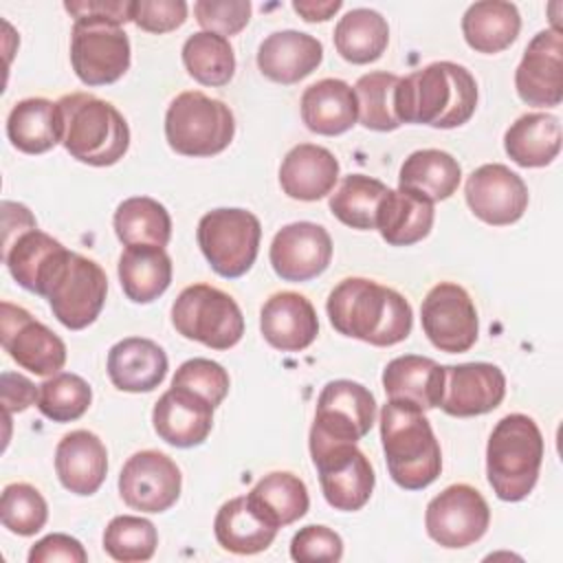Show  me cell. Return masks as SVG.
Here are the masks:
<instances>
[{
    "label": "cell",
    "mask_w": 563,
    "mask_h": 563,
    "mask_svg": "<svg viewBox=\"0 0 563 563\" xmlns=\"http://www.w3.org/2000/svg\"><path fill=\"white\" fill-rule=\"evenodd\" d=\"M92 402L90 385L73 372H57L40 385L37 409L53 422H73L81 418Z\"/></svg>",
    "instance_id": "obj_43"
},
{
    "label": "cell",
    "mask_w": 563,
    "mask_h": 563,
    "mask_svg": "<svg viewBox=\"0 0 563 563\" xmlns=\"http://www.w3.org/2000/svg\"><path fill=\"white\" fill-rule=\"evenodd\" d=\"M196 240L209 266L220 277L235 279L257 260L262 224L257 216L246 209L220 207L200 218Z\"/></svg>",
    "instance_id": "obj_10"
},
{
    "label": "cell",
    "mask_w": 563,
    "mask_h": 563,
    "mask_svg": "<svg viewBox=\"0 0 563 563\" xmlns=\"http://www.w3.org/2000/svg\"><path fill=\"white\" fill-rule=\"evenodd\" d=\"M7 136L24 154H44L62 143V119L57 101L31 97L18 101L7 117Z\"/></svg>",
    "instance_id": "obj_33"
},
{
    "label": "cell",
    "mask_w": 563,
    "mask_h": 563,
    "mask_svg": "<svg viewBox=\"0 0 563 563\" xmlns=\"http://www.w3.org/2000/svg\"><path fill=\"white\" fill-rule=\"evenodd\" d=\"M183 64L198 84L224 86L235 73L233 46L218 33L198 31L183 44Z\"/></svg>",
    "instance_id": "obj_41"
},
{
    "label": "cell",
    "mask_w": 563,
    "mask_h": 563,
    "mask_svg": "<svg viewBox=\"0 0 563 563\" xmlns=\"http://www.w3.org/2000/svg\"><path fill=\"white\" fill-rule=\"evenodd\" d=\"M158 545V532L150 519L136 515H119L103 530V550L121 563L147 561Z\"/></svg>",
    "instance_id": "obj_44"
},
{
    "label": "cell",
    "mask_w": 563,
    "mask_h": 563,
    "mask_svg": "<svg viewBox=\"0 0 563 563\" xmlns=\"http://www.w3.org/2000/svg\"><path fill=\"white\" fill-rule=\"evenodd\" d=\"M114 231L123 246H167L172 238L169 211L150 196L125 198L114 211Z\"/></svg>",
    "instance_id": "obj_39"
},
{
    "label": "cell",
    "mask_w": 563,
    "mask_h": 563,
    "mask_svg": "<svg viewBox=\"0 0 563 563\" xmlns=\"http://www.w3.org/2000/svg\"><path fill=\"white\" fill-rule=\"evenodd\" d=\"M2 260L11 277L24 288L42 297L44 286L66 253V246L53 235L37 229L33 213L20 202H2Z\"/></svg>",
    "instance_id": "obj_7"
},
{
    "label": "cell",
    "mask_w": 563,
    "mask_h": 563,
    "mask_svg": "<svg viewBox=\"0 0 563 563\" xmlns=\"http://www.w3.org/2000/svg\"><path fill=\"white\" fill-rule=\"evenodd\" d=\"M339 180V161L328 147L299 143L279 165L282 191L292 200L314 202L328 196Z\"/></svg>",
    "instance_id": "obj_26"
},
{
    "label": "cell",
    "mask_w": 563,
    "mask_h": 563,
    "mask_svg": "<svg viewBox=\"0 0 563 563\" xmlns=\"http://www.w3.org/2000/svg\"><path fill=\"white\" fill-rule=\"evenodd\" d=\"M2 526L20 537H31L46 526L48 506L42 493L24 482L7 484L0 499Z\"/></svg>",
    "instance_id": "obj_45"
},
{
    "label": "cell",
    "mask_w": 563,
    "mask_h": 563,
    "mask_svg": "<svg viewBox=\"0 0 563 563\" xmlns=\"http://www.w3.org/2000/svg\"><path fill=\"white\" fill-rule=\"evenodd\" d=\"M268 260L284 282L314 279L330 266L332 238L317 222H290L275 233Z\"/></svg>",
    "instance_id": "obj_20"
},
{
    "label": "cell",
    "mask_w": 563,
    "mask_h": 563,
    "mask_svg": "<svg viewBox=\"0 0 563 563\" xmlns=\"http://www.w3.org/2000/svg\"><path fill=\"white\" fill-rule=\"evenodd\" d=\"M194 13L202 31L218 33L222 37L238 35L251 20L249 0H198Z\"/></svg>",
    "instance_id": "obj_47"
},
{
    "label": "cell",
    "mask_w": 563,
    "mask_h": 563,
    "mask_svg": "<svg viewBox=\"0 0 563 563\" xmlns=\"http://www.w3.org/2000/svg\"><path fill=\"white\" fill-rule=\"evenodd\" d=\"M108 292L106 271L90 257L68 251L55 264L44 295L55 319L68 330H84L99 317Z\"/></svg>",
    "instance_id": "obj_8"
},
{
    "label": "cell",
    "mask_w": 563,
    "mask_h": 563,
    "mask_svg": "<svg viewBox=\"0 0 563 563\" xmlns=\"http://www.w3.org/2000/svg\"><path fill=\"white\" fill-rule=\"evenodd\" d=\"M334 48L350 64L376 62L389 42L387 20L374 9H352L334 26Z\"/></svg>",
    "instance_id": "obj_38"
},
{
    "label": "cell",
    "mask_w": 563,
    "mask_h": 563,
    "mask_svg": "<svg viewBox=\"0 0 563 563\" xmlns=\"http://www.w3.org/2000/svg\"><path fill=\"white\" fill-rule=\"evenodd\" d=\"M55 471L62 486L75 495H92L108 473L106 444L88 429L66 433L55 449Z\"/></svg>",
    "instance_id": "obj_25"
},
{
    "label": "cell",
    "mask_w": 563,
    "mask_h": 563,
    "mask_svg": "<svg viewBox=\"0 0 563 563\" xmlns=\"http://www.w3.org/2000/svg\"><path fill=\"white\" fill-rule=\"evenodd\" d=\"M506 396L504 372L484 361L444 365L440 409L455 418L482 416L501 405Z\"/></svg>",
    "instance_id": "obj_21"
},
{
    "label": "cell",
    "mask_w": 563,
    "mask_h": 563,
    "mask_svg": "<svg viewBox=\"0 0 563 563\" xmlns=\"http://www.w3.org/2000/svg\"><path fill=\"white\" fill-rule=\"evenodd\" d=\"M301 119L314 134L336 136L358 121L354 88L334 77L310 84L301 95Z\"/></svg>",
    "instance_id": "obj_28"
},
{
    "label": "cell",
    "mask_w": 563,
    "mask_h": 563,
    "mask_svg": "<svg viewBox=\"0 0 563 563\" xmlns=\"http://www.w3.org/2000/svg\"><path fill=\"white\" fill-rule=\"evenodd\" d=\"M515 88L523 103L554 108L563 101V35L556 29L539 31L526 46L515 70Z\"/></svg>",
    "instance_id": "obj_19"
},
{
    "label": "cell",
    "mask_w": 563,
    "mask_h": 563,
    "mask_svg": "<svg viewBox=\"0 0 563 563\" xmlns=\"http://www.w3.org/2000/svg\"><path fill=\"white\" fill-rule=\"evenodd\" d=\"M389 187L378 178L365 174H350L341 180L339 189L330 196L332 216L350 229H376V216Z\"/></svg>",
    "instance_id": "obj_40"
},
{
    "label": "cell",
    "mask_w": 563,
    "mask_h": 563,
    "mask_svg": "<svg viewBox=\"0 0 563 563\" xmlns=\"http://www.w3.org/2000/svg\"><path fill=\"white\" fill-rule=\"evenodd\" d=\"M490 526V508L468 484H451L427 504V534L442 548H466L479 541Z\"/></svg>",
    "instance_id": "obj_14"
},
{
    "label": "cell",
    "mask_w": 563,
    "mask_h": 563,
    "mask_svg": "<svg viewBox=\"0 0 563 563\" xmlns=\"http://www.w3.org/2000/svg\"><path fill=\"white\" fill-rule=\"evenodd\" d=\"M0 341L22 369L37 376H53L66 363L64 341L29 310L9 301H2Z\"/></svg>",
    "instance_id": "obj_16"
},
{
    "label": "cell",
    "mask_w": 563,
    "mask_h": 563,
    "mask_svg": "<svg viewBox=\"0 0 563 563\" xmlns=\"http://www.w3.org/2000/svg\"><path fill=\"white\" fill-rule=\"evenodd\" d=\"M216 541L222 550L233 554H257L264 552L277 537V528L264 521L246 495L224 501L213 519Z\"/></svg>",
    "instance_id": "obj_36"
},
{
    "label": "cell",
    "mask_w": 563,
    "mask_h": 563,
    "mask_svg": "<svg viewBox=\"0 0 563 563\" xmlns=\"http://www.w3.org/2000/svg\"><path fill=\"white\" fill-rule=\"evenodd\" d=\"M183 475L176 462L154 449L136 451L119 473L121 499L141 512H165L180 497Z\"/></svg>",
    "instance_id": "obj_17"
},
{
    "label": "cell",
    "mask_w": 563,
    "mask_h": 563,
    "mask_svg": "<svg viewBox=\"0 0 563 563\" xmlns=\"http://www.w3.org/2000/svg\"><path fill=\"white\" fill-rule=\"evenodd\" d=\"M462 167L442 150L411 152L398 172V189L411 191L429 202H440L457 191Z\"/></svg>",
    "instance_id": "obj_31"
},
{
    "label": "cell",
    "mask_w": 563,
    "mask_h": 563,
    "mask_svg": "<svg viewBox=\"0 0 563 563\" xmlns=\"http://www.w3.org/2000/svg\"><path fill=\"white\" fill-rule=\"evenodd\" d=\"M130 40L123 24L97 13L75 15L70 64L81 84H114L130 68Z\"/></svg>",
    "instance_id": "obj_11"
},
{
    "label": "cell",
    "mask_w": 563,
    "mask_h": 563,
    "mask_svg": "<svg viewBox=\"0 0 563 563\" xmlns=\"http://www.w3.org/2000/svg\"><path fill=\"white\" fill-rule=\"evenodd\" d=\"M229 383H231L229 374L220 363H216L211 358H200V356L185 361L172 378L174 387H185V389L198 394L213 409L227 398Z\"/></svg>",
    "instance_id": "obj_46"
},
{
    "label": "cell",
    "mask_w": 563,
    "mask_h": 563,
    "mask_svg": "<svg viewBox=\"0 0 563 563\" xmlns=\"http://www.w3.org/2000/svg\"><path fill=\"white\" fill-rule=\"evenodd\" d=\"M253 510L273 528H284L299 521L310 506L306 484L288 471H273L264 475L246 495Z\"/></svg>",
    "instance_id": "obj_37"
},
{
    "label": "cell",
    "mask_w": 563,
    "mask_h": 563,
    "mask_svg": "<svg viewBox=\"0 0 563 563\" xmlns=\"http://www.w3.org/2000/svg\"><path fill=\"white\" fill-rule=\"evenodd\" d=\"M156 435L178 449L202 444L213 427V407L185 387H169L152 409Z\"/></svg>",
    "instance_id": "obj_22"
},
{
    "label": "cell",
    "mask_w": 563,
    "mask_h": 563,
    "mask_svg": "<svg viewBox=\"0 0 563 563\" xmlns=\"http://www.w3.org/2000/svg\"><path fill=\"white\" fill-rule=\"evenodd\" d=\"M172 323L178 334L211 350H229L244 334V317L238 301L209 284L180 290L172 306Z\"/></svg>",
    "instance_id": "obj_9"
},
{
    "label": "cell",
    "mask_w": 563,
    "mask_h": 563,
    "mask_svg": "<svg viewBox=\"0 0 563 563\" xmlns=\"http://www.w3.org/2000/svg\"><path fill=\"white\" fill-rule=\"evenodd\" d=\"M64 9L75 18L81 13H97L117 20L119 24L132 22L134 0H66Z\"/></svg>",
    "instance_id": "obj_52"
},
{
    "label": "cell",
    "mask_w": 563,
    "mask_h": 563,
    "mask_svg": "<svg viewBox=\"0 0 563 563\" xmlns=\"http://www.w3.org/2000/svg\"><path fill=\"white\" fill-rule=\"evenodd\" d=\"M0 396L4 416H11L13 411H24L31 405L37 402L40 387H35L26 376L15 372H2L0 376Z\"/></svg>",
    "instance_id": "obj_51"
},
{
    "label": "cell",
    "mask_w": 563,
    "mask_h": 563,
    "mask_svg": "<svg viewBox=\"0 0 563 563\" xmlns=\"http://www.w3.org/2000/svg\"><path fill=\"white\" fill-rule=\"evenodd\" d=\"M235 134L231 108L200 90L172 99L165 112V139L183 156H213L229 147Z\"/></svg>",
    "instance_id": "obj_6"
},
{
    "label": "cell",
    "mask_w": 563,
    "mask_h": 563,
    "mask_svg": "<svg viewBox=\"0 0 563 563\" xmlns=\"http://www.w3.org/2000/svg\"><path fill=\"white\" fill-rule=\"evenodd\" d=\"M51 561H66V563H86L88 554L84 545L64 532H53L40 539L29 550V563H51Z\"/></svg>",
    "instance_id": "obj_50"
},
{
    "label": "cell",
    "mask_w": 563,
    "mask_h": 563,
    "mask_svg": "<svg viewBox=\"0 0 563 563\" xmlns=\"http://www.w3.org/2000/svg\"><path fill=\"white\" fill-rule=\"evenodd\" d=\"M420 321L431 345L442 352H468L477 341V310L471 295L460 284H435L422 299Z\"/></svg>",
    "instance_id": "obj_15"
},
{
    "label": "cell",
    "mask_w": 563,
    "mask_h": 563,
    "mask_svg": "<svg viewBox=\"0 0 563 563\" xmlns=\"http://www.w3.org/2000/svg\"><path fill=\"white\" fill-rule=\"evenodd\" d=\"M325 310L339 334L376 347L405 341L413 325L409 301L398 290L365 277L339 282L328 295Z\"/></svg>",
    "instance_id": "obj_1"
},
{
    "label": "cell",
    "mask_w": 563,
    "mask_h": 563,
    "mask_svg": "<svg viewBox=\"0 0 563 563\" xmlns=\"http://www.w3.org/2000/svg\"><path fill=\"white\" fill-rule=\"evenodd\" d=\"M464 196L473 216L493 227L512 224L528 209V187L523 178L501 163L477 167L466 178Z\"/></svg>",
    "instance_id": "obj_18"
},
{
    "label": "cell",
    "mask_w": 563,
    "mask_h": 563,
    "mask_svg": "<svg viewBox=\"0 0 563 563\" xmlns=\"http://www.w3.org/2000/svg\"><path fill=\"white\" fill-rule=\"evenodd\" d=\"M504 150L519 167H545L561 152V123L548 112L521 114L504 134Z\"/></svg>",
    "instance_id": "obj_30"
},
{
    "label": "cell",
    "mask_w": 563,
    "mask_h": 563,
    "mask_svg": "<svg viewBox=\"0 0 563 563\" xmlns=\"http://www.w3.org/2000/svg\"><path fill=\"white\" fill-rule=\"evenodd\" d=\"M117 271L125 297L134 303H152L172 284V257L163 246H125Z\"/></svg>",
    "instance_id": "obj_34"
},
{
    "label": "cell",
    "mask_w": 563,
    "mask_h": 563,
    "mask_svg": "<svg viewBox=\"0 0 563 563\" xmlns=\"http://www.w3.org/2000/svg\"><path fill=\"white\" fill-rule=\"evenodd\" d=\"M444 385V365L429 356L405 354L391 358L383 369V387L389 400H405L416 407H440Z\"/></svg>",
    "instance_id": "obj_29"
},
{
    "label": "cell",
    "mask_w": 563,
    "mask_h": 563,
    "mask_svg": "<svg viewBox=\"0 0 563 563\" xmlns=\"http://www.w3.org/2000/svg\"><path fill=\"white\" fill-rule=\"evenodd\" d=\"M167 374L165 350L143 336L117 341L108 352V376L121 391L141 394L156 389Z\"/></svg>",
    "instance_id": "obj_27"
},
{
    "label": "cell",
    "mask_w": 563,
    "mask_h": 563,
    "mask_svg": "<svg viewBox=\"0 0 563 563\" xmlns=\"http://www.w3.org/2000/svg\"><path fill=\"white\" fill-rule=\"evenodd\" d=\"M521 31V15L512 2L482 0L473 2L462 18V35L477 53L506 51Z\"/></svg>",
    "instance_id": "obj_32"
},
{
    "label": "cell",
    "mask_w": 563,
    "mask_h": 563,
    "mask_svg": "<svg viewBox=\"0 0 563 563\" xmlns=\"http://www.w3.org/2000/svg\"><path fill=\"white\" fill-rule=\"evenodd\" d=\"M187 20L183 0H134L132 22L147 33H169Z\"/></svg>",
    "instance_id": "obj_49"
},
{
    "label": "cell",
    "mask_w": 563,
    "mask_h": 563,
    "mask_svg": "<svg viewBox=\"0 0 563 563\" xmlns=\"http://www.w3.org/2000/svg\"><path fill=\"white\" fill-rule=\"evenodd\" d=\"M341 7H343L341 0H328V2L295 0V2H292V9H295L306 22H325V20H330Z\"/></svg>",
    "instance_id": "obj_53"
},
{
    "label": "cell",
    "mask_w": 563,
    "mask_h": 563,
    "mask_svg": "<svg viewBox=\"0 0 563 563\" xmlns=\"http://www.w3.org/2000/svg\"><path fill=\"white\" fill-rule=\"evenodd\" d=\"M290 556L295 561H328L336 563L343 556L341 537L328 526H303L290 541Z\"/></svg>",
    "instance_id": "obj_48"
},
{
    "label": "cell",
    "mask_w": 563,
    "mask_h": 563,
    "mask_svg": "<svg viewBox=\"0 0 563 563\" xmlns=\"http://www.w3.org/2000/svg\"><path fill=\"white\" fill-rule=\"evenodd\" d=\"M62 145L79 163L108 167L119 163L130 147L125 117L106 99L90 92L64 95L57 101Z\"/></svg>",
    "instance_id": "obj_4"
},
{
    "label": "cell",
    "mask_w": 563,
    "mask_h": 563,
    "mask_svg": "<svg viewBox=\"0 0 563 563\" xmlns=\"http://www.w3.org/2000/svg\"><path fill=\"white\" fill-rule=\"evenodd\" d=\"M477 108V81L455 62H433L396 86V117L400 123L429 128H460Z\"/></svg>",
    "instance_id": "obj_2"
},
{
    "label": "cell",
    "mask_w": 563,
    "mask_h": 563,
    "mask_svg": "<svg viewBox=\"0 0 563 563\" xmlns=\"http://www.w3.org/2000/svg\"><path fill=\"white\" fill-rule=\"evenodd\" d=\"M376 422L374 394L354 380L339 378L323 385L314 422L310 427V446L334 442H358Z\"/></svg>",
    "instance_id": "obj_12"
},
{
    "label": "cell",
    "mask_w": 563,
    "mask_h": 563,
    "mask_svg": "<svg viewBox=\"0 0 563 563\" xmlns=\"http://www.w3.org/2000/svg\"><path fill=\"white\" fill-rule=\"evenodd\" d=\"M380 442L391 479L405 490H422L442 471L440 442L420 407L387 400L380 409Z\"/></svg>",
    "instance_id": "obj_3"
},
{
    "label": "cell",
    "mask_w": 563,
    "mask_h": 563,
    "mask_svg": "<svg viewBox=\"0 0 563 563\" xmlns=\"http://www.w3.org/2000/svg\"><path fill=\"white\" fill-rule=\"evenodd\" d=\"M433 227V202L405 191L389 189L376 216L380 238L391 246H409L429 235Z\"/></svg>",
    "instance_id": "obj_35"
},
{
    "label": "cell",
    "mask_w": 563,
    "mask_h": 563,
    "mask_svg": "<svg viewBox=\"0 0 563 563\" xmlns=\"http://www.w3.org/2000/svg\"><path fill=\"white\" fill-rule=\"evenodd\" d=\"M323 59V44L295 29L271 33L257 48V68L271 81L290 86L319 68Z\"/></svg>",
    "instance_id": "obj_24"
},
{
    "label": "cell",
    "mask_w": 563,
    "mask_h": 563,
    "mask_svg": "<svg viewBox=\"0 0 563 563\" xmlns=\"http://www.w3.org/2000/svg\"><path fill=\"white\" fill-rule=\"evenodd\" d=\"M400 77L385 70L361 75L354 84L358 123L374 132H391L402 123L396 117V86Z\"/></svg>",
    "instance_id": "obj_42"
},
{
    "label": "cell",
    "mask_w": 563,
    "mask_h": 563,
    "mask_svg": "<svg viewBox=\"0 0 563 563\" xmlns=\"http://www.w3.org/2000/svg\"><path fill=\"white\" fill-rule=\"evenodd\" d=\"M310 455L319 473L321 493L334 510L354 512L369 501L376 475L354 442L310 446Z\"/></svg>",
    "instance_id": "obj_13"
},
{
    "label": "cell",
    "mask_w": 563,
    "mask_h": 563,
    "mask_svg": "<svg viewBox=\"0 0 563 563\" xmlns=\"http://www.w3.org/2000/svg\"><path fill=\"white\" fill-rule=\"evenodd\" d=\"M543 462V435L526 413L504 416L486 444V477L501 501L526 499Z\"/></svg>",
    "instance_id": "obj_5"
},
{
    "label": "cell",
    "mask_w": 563,
    "mask_h": 563,
    "mask_svg": "<svg viewBox=\"0 0 563 563\" xmlns=\"http://www.w3.org/2000/svg\"><path fill=\"white\" fill-rule=\"evenodd\" d=\"M260 330L266 343L282 352H301L319 334L317 310L308 297L282 290L271 295L260 310Z\"/></svg>",
    "instance_id": "obj_23"
}]
</instances>
